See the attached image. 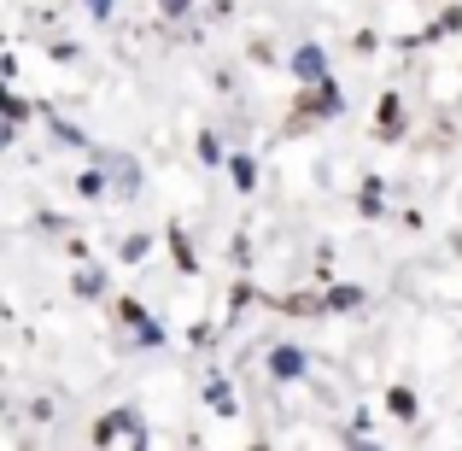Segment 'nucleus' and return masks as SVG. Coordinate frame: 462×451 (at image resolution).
<instances>
[{
	"instance_id": "1",
	"label": "nucleus",
	"mask_w": 462,
	"mask_h": 451,
	"mask_svg": "<svg viewBox=\"0 0 462 451\" xmlns=\"http://www.w3.org/2000/svg\"><path fill=\"white\" fill-rule=\"evenodd\" d=\"M386 405H393V417H398V422H410V417H416V399H410L404 387H393V399H386Z\"/></svg>"
},
{
	"instance_id": "2",
	"label": "nucleus",
	"mask_w": 462,
	"mask_h": 451,
	"mask_svg": "<svg viewBox=\"0 0 462 451\" xmlns=\"http://www.w3.org/2000/svg\"><path fill=\"white\" fill-rule=\"evenodd\" d=\"M275 375H299V352H275Z\"/></svg>"
},
{
	"instance_id": "3",
	"label": "nucleus",
	"mask_w": 462,
	"mask_h": 451,
	"mask_svg": "<svg viewBox=\"0 0 462 451\" xmlns=\"http://www.w3.org/2000/svg\"><path fill=\"white\" fill-rule=\"evenodd\" d=\"M181 6H188V0H164V12H181Z\"/></svg>"
}]
</instances>
